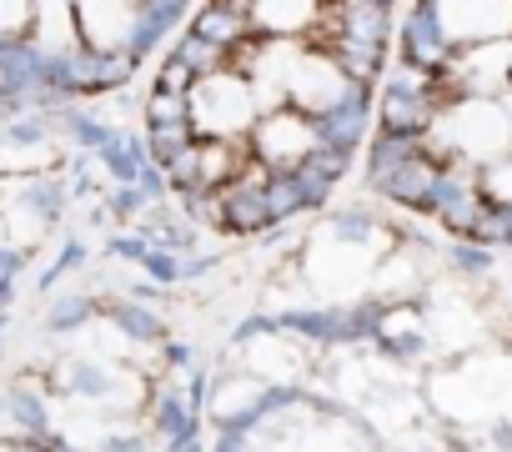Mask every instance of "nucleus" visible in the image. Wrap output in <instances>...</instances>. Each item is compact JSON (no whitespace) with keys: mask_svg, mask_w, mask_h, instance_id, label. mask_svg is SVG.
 <instances>
[{"mask_svg":"<svg viewBox=\"0 0 512 452\" xmlns=\"http://www.w3.org/2000/svg\"><path fill=\"white\" fill-rule=\"evenodd\" d=\"M0 342H6V317H0Z\"/></svg>","mask_w":512,"mask_h":452,"instance_id":"nucleus-3","label":"nucleus"},{"mask_svg":"<svg viewBox=\"0 0 512 452\" xmlns=\"http://www.w3.org/2000/svg\"><path fill=\"white\" fill-rule=\"evenodd\" d=\"M6 407H11V417H16L21 427H31L36 437H46V432H41V427H46V402H41L36 392H26V387H16Z\"/></svg>","mask_w":512,"mask_h":452,"instance_id":"nucleus-1","label":"nucleus"},{"mask_svg":"<svg viewBox=\"0 0 512 452\" xmlns=\"http://www.w3.org/2000/svg\"><path fill=\"white\" fill-rule=\"evenodd\" d=\"M86 317H91V302H86V297H66V302H56V307H51V317H46V322H51V332H76Z\"/></svg>","mask_w":512,"mask_h":452,"instance_id":"nucleus-2","label":"nucleus"}]
</instances>
